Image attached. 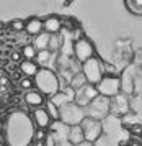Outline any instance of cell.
I'll return each mask as SVG.
<instances>
[{"instance_id":"obj_1","label":"cell","mask_w":142,"mask_h":146,"mask_svg":"<svg viewBox=\"0 0 142 146\" xmlns=\"http://www.w3.org/2000/svg\"><path fill=\"white\" fill-rule=\"evenodd\" d=\"M34 128L33 121L25 113L16 112L7 121V143L10 146H30L33 141Z\"/></svg>"},{"instance_id":"obj_2","label":"cell","mask_w":142,"mask_h":146,"mask_svg":"<svg viewBox=\"0 0 142 146\" xmlns=\"http://www.w3.org/2000/svg\"><path fill=\"white\" fill-rule=\"evenodd\" d=\"M34 82V89L38 90L41 95L52 99L56 94L60 90V82H59L57 72L54 69H46V67H39L38 74L33 77Z\"/></svg>"},{"instance_id":"obj_3","label":"cell","mask_w":142,"mask_h":146,"mask_svg":"<svg viewBox=\"0 0 142 146\" xmlns=\"http://www.w3.org/2000/svg\"><path fill=\"white\" fill-rule=\"evenodd\" d=\"M59 112H60L59 121H60V123H64L65 126H77V125H80V123L87 118V112H85V108L78 107L75 102L60 107V108H59Z\"/></svg>"},{"instance_id":"obj_4","label":"cell","mask_w":142,"mask_h":146,"mask_svg":"<svg viewBox=\"0 0 142 146\" xmlns=\"http://www.w3.org/2000/svg\"><path fill=\"white\" fill-rule=\"evenodd\" d=\"M80 71L85 76V79H87L88 84L97 86L98 82L105 77V62L100 58L95 56V58L88 59L87 62L80 64Z\"/></svg>"},{"instance_id":"obj_5","label":"cell","mask_w":142,"mask_h":146,"mask_svg":"<svg viewBox=\"0 0 142 146\" xmlns=\"http://www.w3.org/2000/svg\"><path fill=\"white\" fill-rule=\"evenodd\" d=\"M72 54H74L75 61L80 62V64H83L88 59L97 56L95 54V46H93V43L88 38H77V40L74 41V44H72Z\"/></svg>"},{"instance_id":"obj_6","label":"cell","mask_w":142,"mask_h":146,"mask_svg":"<svg viewBox=\"0 0 142 146\" xmlns=\"http://www.w3.org/2000/svg\"><path fill=\"white\" fill-rule=\"evenodd\" d=\"M110 104H111L110 99H106L103 95H98L97 99L85 108L87 117L97 120V121H103V120L110 115Z\"/></svg>"},{"instance_id":"obj_7","label":"cell","mask_w":142,"mask_h":146,"mask_svg":"<svg viewBox=\"0 0 142 146\" xmlns=\"http://www.w3.org/2000/svg\"><path fill=\"white\" fill-rule=\"evenodd\" d=\"M97 90L100 95H103L106 99H113L123 90V84L118 76H105L103 79L97 84Z\"/></svg>"},{"instance_id":"obj_8","label":"cell","mask_w":142,"mask_h":146,"mask_svg":"<svg viewBox=\"0 0 142 146\" xmlns=\"http://www.w3.org/2000/svg\"><path fill=\"white\" fill-rule=\"evenodd\" d=\"M82 130H83V136H85V141H88L91 145H95L98 139L103 136V123L101 121H97L93 118H87L80 123Z\"/></svg>"},{"instance_id":"obj_9","label":"cell","mask_w":142,"mask_h":146,"mask_svg":"<svg viewBox=\"0 0 142 146\" xmlns=\"http://www.w3.org/2000/svg\"><path fill=\"white\" fill-rule=\"evenodd\" d=\"M98 95V90H97V86H91V84H87L85 87H82L80 90L75 92V99L74 102L77 104L78 107H82V108H87V107L90 105L93 100L97 99Z\"/></svg>"},{"instance_id":"obj_10","label":"cell","mask_w":142,"mask_h":146,"mask_svg":"<svg viewBox=\"0 0 142 146\" xmlns=\"http://www.w3.org/2000/svg\"><path fill=\"white\" fill-rule=\"evenodd\" d=\"M110 113L113 115H116V117H124V115H128L131 110V104H129V99H128V95L126 94H118L116 97H113L110 99Z\"/></svg>"},{"instance_id":"obj_11","label":"cell","mask_w":142,"mask_h":146,"mask_svg":"<svg viewBox=\"0 0 142 146\" xmlns=\"http://www.w3.org/2000/svg\"><path fill=\"white\" fill-rule=\"evenodd\" d=\"M31 121H33V125L36 126V128H39V130H47V128L52 125V120H51V117H49V113L46 112L44 107L33 110Z\"/></svg>"},{"instance_id":"obj_12","label":"cell","mask_w":142,"mask_h":146,"mask_svg":"<svg viewBox=\"0 0 142 146\" xmlns=\"http://www.w3.org/2000/svg\"><path fill=\"white\" fill-rule=\"evenodd\" d=\"M74 99H75V90H72L69 86H65V87H60V90L49 100H51L54 105H57L60 108V107L67 105V104H72Z\"/></svg>"},{"instance_id":"obj_13","label":"cell","mask_w":142,"mask_h":146,"mask_svg":"<svg viewBox=\"0 0 142 146\" xmlns=\"http://www.w3.org/2000/svg\"><path fill=\"white\" fill-rule=\"evenodd\" d=\"M60 30H62V20L57 15H49L43 20V31L44 33L54 36V35L60 33Z\"/></svg>"},{"instance_id":"obj_14","label":"cell","mask_w":142,"mask_h":146,"mask_svg":"<svg viewBox=\"0 0 142 146\" xmlns=\"http://www.w3.org/2000/svg\"><path fill=\"white\" fill-rule=\"evenodd\" d=\"M25 102L28 104V107H33V110H34V108H41V107H44V104H46L44 95H41L36 89L28 90V92L25 94Z\"/></svg>"},{"instance_id":"obj_15","label":"cell","mask_w":142,"mask_h":146,"mask_svg":"<svg viewBox=\"0 0 142 146\" xmlns=\"http://www.w3.org/2000/svg\"><path fill=\"white\" fill-rule=\"evenodd\" d=\"M25 31L30 36H38V35L43 33V20L41 18H38V17H31V18H28V20H25Z\"/></svg>"},{"instance_id":"obj_16","label":"cell","mask_w":142,"mask_h":146,"mask_svg":"<svg viewBox=\"0 0 142 146\" xmlns=\"http://www.w3.org/2000/svg\"><path fill=\"white\" fill-rule=\"evenodd\" d=\"M67 141H69L72 146H78L80 143H83L85 136H83V130H82V126L80 125L69 126V131H67Z\"/></svg>"},{"instance_id":"obj_17","label":"cell","mask_w":142,"mask_h":146,"mask_svg":"<svg viewBox=\"0 0 142 146\" xmlns=\"http://www.w3.org/2000/svg\"><path fill=\"white\" fill-rule=\"evenodd\" d=\"M20 71H21V74H23L25 77L33 79V77L38 74L39 66L34 62V61H21V62H20Z\"/></svg>"},{"instance_id":"obj_18","label":"cell","mask_w":142,"mask_h":146,"mask_svg":"<svg viewBox=\"0 0 142 146\" xmlns=\"http://www.w3.org/2000/svg\"><path fill=\"white\" fill-rule=\"evenodd\" d=\"M49 41H51V35L47 33H43L38 35L34 40H33V46L36 48V51H46V49H49Z\"/></svg>"},{"instance_id":"obj_19","label":"cell","mask_w":142,"mask_h":146,"mask_svg":"<svg viewBox=\"0 0 142 146\" xmlns=\"http://www.w3.org/2000/svg\"><path fill=\"white\" fill-rule=\"evenodd\" d=\"M54 58H56V54L51 53L49 49H46V51H38L34 62H36L39 67H46V69H47V64H49V61L54 59Z\"/></svg>"},{"instance_id":"obj_20","label":"cell","mask_w":142,"mask_h":146,"mask_svg":"<svg viewBox=\"0 0 142 146\" xmlns=\"http://www.w3.org/2000/svg\"><path fill=\"white\" fill-rule=\"evenodd\" d=\"M87 84H88V82H87L85 76L82 74V71H80V72L74 74V77L70 79V84H69V87H70L72 90H75V92H77V90H80V89H82V87H85Z\"/></svg>"},{"instance_id":"obj_21","label":"cell","mask_w":142,"mask_h":146,"mask_svg":"<svg viewBox=\"0 0 142 146\" xmlns=\"http://www.w3.org/2000/svg\"><path fill=\"white\" fill-rule=\"evenodd\" d=\"M36 54H38V51H36V48L33 44H25L21 48V58H23V61H34L36 59Z\"/></svg>"},{"instance_id":"obj_22","label":"cell","mask_w":142,"mask_h":146,"mask_svg":"<svg viewBox=\"0 0 142 146\" xmlns=\"http://www.w3.org/2000/svg\"><path fill=\"white\" fill-rule=\"evenodd\" d=\"M126 8L134 15H142V0H126Z\"/></svg>"},{"instance_id":"obj_23","label":"cell","mask_w":142,"mask_h":146,"mask_svg":"<svg viewBox=\"0 0 142 146\" xmlns=\"http://www.w3.org/2000/svg\"><path fill=\"white\" fill-rule=\"evenodd\" d=\"M44 108H46V112L49 113V117H51L52 121H59L60 112H59V107H57V105H54L51 100H47V102L44 104Z\"/></svg>"},{"instance_id":"obj_24","label":"cell","mask_w":142,"mask_h":146,"mask_svg":"<svg viewBox=\"0 0 142 146\" xmlns=\"http://www.w3.org/2000/svg\"><path fill=\"white\" fill-rule=\"evenodd\" d=\"M25 20H20V18H16V20H13L12 23H10V28H12L13 31H16V33H20V31H25Z\"/></svg>"},{"instance_id":"obj_25","label":"cell","mask_w":142,"mask_h":146,"mask_svg":"<svg viewBox=\"0 0 142 146\" xmlns=\"http://www.w3.org/2000/svg\"><path fill=\"white\" fill-rule=\"evenodd\" d=\"M20 87L28 92V90H33L34 82H33V79H30V77H21V79H20Z\"/></svg>"},{"instance_id":"obj_26","label":"cell","mask_w":142,"mask_h":146,"mask_svg":"<svg viewBox=\"0 0 142 146\" xmlns=\"http://www.w3.org/2000/svg\"><path fill=\"white\" fill-rule=\"evenodd\" d=\"M47 138V131L46 130H34V135H33V141H46Z\"/></svg>"},{"instance_id":"obj_27","label":"cell","mask_w":142,"mask_h":146,"mask_svg":"<svg viewBox=\"0 0 142 146\" xmlns=\"http://www.w3.org/2000/svg\"><path fill=\"white\" fill-rule=\"evenodd\" d=\"M12 59L13 61H23V58H21V53H12Z\"/></svg>"},{"instance_id":"obj_28","label":"cell","mask_w":142,"mask_h":146,"mask_svg":"<svg viewBox=\"0 0 142 146\" xmlns=\"http://www.w3.org/2000/svg\"><path fill=\"white\" fill-rule=\"evenodd\" d=\"M30 146H46V145H44V141H31Z\"/></svg>"},{"instance_id":"obj_29","label":"cell","mask_w":142,"mask_h":146,"mask_svg":"<svg viewBox=\"0 0 142 146\" xmlns=\"http://www.w3.org/2000/svg\"><path fill=\"white\" fill-rule=\"evenodd\" d=\"M78 146H95V145H91V143H88V141H83V143H80Z\"/></svg>"}]
</instances>
